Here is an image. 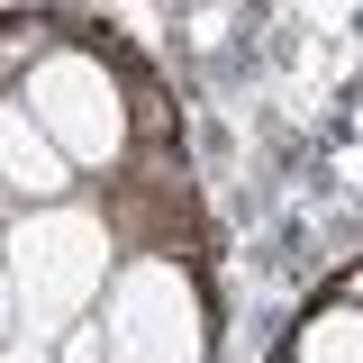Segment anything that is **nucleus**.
Wrapping results in <instances>:
<instances>
[{
  "label": "nucleus",
  "mask_w": 363,
  "mask_h": 363,
  "mask_svg": "<svg viewBox=\"0 0 363 363\" xmlns=\"http://www.w3.org/2000/svg\"><path fill=\"white\" fill-rule=\"evenodd\" d=\"M0 264H9V291H18V327L45 336V345H64L73 327H91L109 272H118L109 209H91V200L9 209V227H0Z\"/></svg>",
  "instance_id": "f257e3e1"
},
{
  "label": "nucleus",
  "mask_w": 363,
  "mask_h": 363,
  "mask_svg": "<svg viewBox=\"0 0 363 363\" xmlns=\"http://www.w3.org/2000/svg\"><path fill=\"white\" fill-rule=\"evenodd\" d=\"M9 100L55 136V155L73 164V173H118L136 155V109H128V82H118V64L109 55H91V45H45L37 64L9 82Z\"/></svg>",
  "instance_id": "f03ea898"
},
{
  "label": "nucleus",
  "mask_w": 363,
  "mask_h": 363,
  "mask_svg": "<svg viewBox=\"0 0 363 363\" xmlns=\"http://www.w3.org/2000/svg\"><path fill=\"white\" fill-rule=\"evenodd\" d=\"M100 363H209V291L182 255H118L100 309H91Z\"/></svg>",
  "instance_id": "7ed1b4c3"
},
{
  "label": "nucleus",
  "mask_w": 363,
  "mask_h": 363,
  "mask_svg": "<svg viewBox=\"0 0 363 363\" xmlns=\"http://www.w3.org/2000/svg\"><path fill=\"white\" fill-rule=\"evenodd\" d=\"M0 191H9L18 209H37V200H73V191H82V173L55 155V136H45L9 91H0Z\"/></svg>",
  "instance_id": "20e7f679"
},
{
  "label": "nucleus",
  "mask_w": 363,
  "mask_h": 363,
  "mask_svg": "<svg viewBox=\"0 0 363 363\" xmlns=\"http://www.w3.org/2000/svg\"><path fill=\"white\" fill-rule=\"evenodd\" d=\"M291 363H363V309L354 300H318L291 327Z\"/></svg>",
  "instance_id": "39448f33"
},
{
  "label": "nucleus",
  "mask_w": 363,
  "mask_h": 363,
  "mask_svg": "<svg viewBox=\"0 0 363 363\" xmlns=\"http://www.w3.org/2000/svg\"><path fill=\"white\" fill-rule=\"evenodd\" d=\"M37 55H45V28H28V18H9V28H0V73H28Z\"/></svg>",
  "instance_id": "423d86ee"
},
{
  "label": "nucleus",
  "mask_w": 363,
  "mask_h": 363,
  "mask_svg": "<svg viewBox=\"0 0 363 363\" xmlns=\"http://www.w3.org/2000/svg\"><path fill=\"white\" fill-rule=\"evenodd\" d=\"M0 363H55V345H45V336H28V327H18V336L0 345Z\"/></svg>",
  "instance_id": "0eeeda50"
},
{
  "label": "nucleus",
  "mask_w": 363,
  "mask_h": 363,
  "mask_svg": "<svg viewBox=\"0 0 363 363\" xmlns=\"http://www.w3.org/2000/svg\"><path fill=\"white\" fill-rule=\"evenodd\" d=\"M55 363H100V345H91V327H73V336L55 345Z\"/></svg>",
  "instance_id": "6e6552de"
},
{
  "label": "nucleus",
  "mask_w": 363,
  "mask_h": 363,
  "mask_svg": "<svg viewBox=\"0 0 363 363\" xmlns=\"http://www.w3.org/2000/svg\"><path fill=\"white\" fill-rule=\"evenodd\" d=\"M18 336V291H9V264H0V345Z\"/></svg>",
  "instance_id": "1a4fd4ad"
},
{
  "label": "nucleus",
  "mask_w": 363,
  "mask_h": 363,
  "mask_svg": "<svg viewBox=\"0 0 363 363\" xmlns=\"http://www.w3.org/2000/svg\"><path fill=\"white\" fill-rule=\"evenodd\" d=\"M336 300H354V309H363V264H354V272H345V291H336Z\"/></svg>",
  "instance_id": "9d476101"
},
{
  "label": "nucleus",
  "mask_w": 363,
  "mask_h": 363,
  "mask_svg": "<svg viewBox=\"0 0 363 363\" xmlns=\"http://www.w3.org/2000/svg\"><path fill=\"white\" fill-rule=\"evenodd\" d=\"M9 209H18V200H9V191H0V227H9Z\"/></svg>",
  "instance_id": "9b49d317"
}]
</instances>
